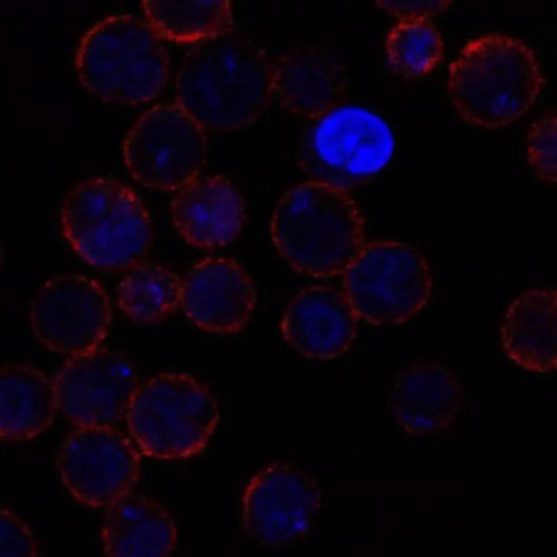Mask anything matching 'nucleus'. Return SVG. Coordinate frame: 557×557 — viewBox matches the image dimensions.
I'll return each instance as SVG.
<instances>
[{"label":"nucleus","mask_w":557,"mask_h":557,"mask_svg":"<svg viewBox=\"0 0 557 557\" xmlns=\"http://www.w3.org/2000/svg\"><path fill=\"white\" fill-rule=\"evenodd\" d=\"M175 96L205 132H243L272 106L273 66L256 40L230 30L188 51L175 77Z\"/></svg>","instance_id":"1"},{"label":"nucleus","mask_w":557,"mask_h":557,"mask_svg":"<svg viewBox=\"0 0 557 557\" xmlns=\"http://www.w3.org/2000/svg\"><path fill=\"white\" fill-rule=\"evenodd\" d=\"M270 233L285 262L314 278L344 275L364 246V220L350 194L311 181L280 198Z\"/></svg>","instance_id":"2"},{"label":"nucleus","mask_w":557,"mask_h":557,"mask_svg":"<svg viewBox=\"0 0 557 557\" xmlns=\"http://www.w3.org/2000/svg\"><path fill=\"white\" fill-rule=\"evenodd\" d=\"M543 86L534 51L508 35L474 38L449 66V96L461 119L475 128L498 129L517 122Z\"/></svg>","instance_id":"3"},{"label":"nucleus","mask_w":557,"mask_h":557,"mask_svg":"<svg viewBox=\"0 0 557 557\" xmlns=\"http://www.w3.org/2000/svg\"><path fill=\"white\" fill-rule=\"evenodd\" d=\"M74 66L84 89L107 103L151 102L168 86L171 60L145 18L116 14L81 38Z\"/></svg>","instance_id":"4"},{"label":"nucleus","mask_w":557,"mask_h":557,"mask_svg":"<svg viewBox=\"0 0 557 557\" xmlns=\"http://www.w3.org/2000/svg\"><path fill=\"white\" fill-rule=\"evenodd\" d=\"M61 233L74 252L96 269L122 272L145 259L154 227L141 198L112 177H87L61 205Z\"/></svg>","instance_id":"5"},{"label":"nucleus","mask_w":557,"mask_h":557,"mask_svg":"<svg viewBox=\"0 0 557 557\" xmlns=\"http://www.w3.org/2000/svg\"><path fill=\"white\" fill-rule=\"evenodd\" d=\"M125 420L141 455L181 461L207 449L220 425V404L198 377L159 373L136 389Z\"/></svg>","instance_id":"6"},{"label":"nucleus","mask_w":557,"mask_h":557,"mask_svg":"<svg viewBox=\"0 0 557 557\" xmlns=\"http://www.w3.org/2000/svg\"><path fill=\"white\" fill-rule=\"evenodd\" d=\"M396 152L389 123L373 110L342 106L311 120L298 139V161L309 181L354 190L380 177Z\"/></svg>","instance_id":"7"},{"label":"nucleus","mask_w":557,"mask_h":557,"mask_svg":"<svg viewBox=\"0 0 557 557\" xmlns=\"http://www.w3.org/2000/svg\"><path fill=\"white\" fill-rule=\"evenodd\" d=\"M425 257L399 240L364 244L344 273V293L355 315L371 325H399L419 314L432 296Z\"/></svg>","instance_id":"8"},{"label":"nucleus","mask_w":557,"mask_h":557,"mask_svg":"<svg viewBox=\"0 0 557 557\" xmlns=\"http://www.w3.org/2000/svg\"><path fill=\"white\" fill-rule=\"evenodd\" d=\"M123 158L139 184L177 191L207 164V133L177 103H161L132 126L123 141Z\"/></svg>","instance_id":"9"},{"label":"nucleus","mask_w":557,"mask_h":557,"mask_svg":"<svg viewBox=\"0 0 557 557\" xmlns=\"http://www.w3.org/2000/svg\"><path fill=\"white\" fill-rule=\"evenodd\" d=\"M321 507L318 479L289 462H272L244 491V533L260 547L293 546L308 536Z\"/></svg>","instance_id":"10"},{"label":"nucleus","mask_w":557,"mask_h":557,"mask_svg":"<svg viewBox=\"0 0 557 557\" xmlns=\"http://www.w3.org/2000/svg\"><path fill=\"white\" fill-rule=\"evenodd\" d=\"M28 319L47 350L77 357L106 341L113 321L112 301L90 276H54L35 293Z\"/></svg>","instance_id":"11"},{"label":"nucleus","mask_w":557,"mask_h":557,"mask_svg":"<svg viewBox=\"0 0 557 557\" xmlns=\"http://www.w3.org/2000/svg\"><path fill=\"white\" fill-rule=\"evenodd\" d=\"M61 482L81 504L107 508L128 497L141 475V453L115 429H77L58 451Z\"/></svg>","instance_id":"12"},{"label":"nucleus","mask_w":557,"mask_h":557,"mask_svg":"<svg viewBox=\"0 0 557 557\" xmlns=\"http://www.w3.org/2000/svg\"><path fill=\"white\" fill-rule=\"evenodd\" d=\"M54 387L60 412L77 429H113L125 419L139 381L128 357L99 347L71 357Z\"/></svg>","instance_id":"13"},{"label":"nucleus","mask_w":557,"mask_h":557,"mask_svg":"<svg viewBox=\"0 0 557 557\" xmlns=\"http://www.w3.org/2000/svg\"><path fill=\"white\" fill-rule=\"evenodd\" d=\"M181 305L188 321L201 331L237 334L256 311V286L236 260L210 257L191 267L185 276Z\"/></svg>","instance_id":"14"},{"label":"nucleus","mask_w":557,"mask_h":557,"mask_svg":"<svg viewBox=\"0 0 557 557\" xmlns=\"http://www.w3.org/2000/svg\"><path fill=\"white\" fill-rule=\"evenodd\" d=\"M273 90L292 115L315 120L344 106L350 77L327 48L298 45L286 50L273 66Z\"/></svg>","instance_id":"15"},{"label":"nucleus","mask_w":557,"mask_h":557,"mask_svg":"<svg viewBox=\"0 0 557 557\" xmlns=\"http://www.w3.org/2000/svg\"><path fill=\"white\" fill-rule=\"evenodd\" d=\"M286 344L311 360H335L357 338L358 318L341 289L309 286L286 306L282 319Z\"/></svg>","instance_id":"16"},{"label":"nucleus","mask_w":557,"mask_h":557,"mask_svg":"<svg viewBox=\"0 0 557 557\" xmlns=\"http://www.w3.org/2000/svg\"><path fill=\"white\" fill-rule=\"evenodd\" d=\"M172 220L182 239L198 249L230 246L246 224V200L226 175L197 177L175 191Z\"/></svg>","instance_id":"17"},{"label":"nucleus","mask_w":557,"mask_h":557,"mask_svg":"<svg viewBox=\"0 0 557 557\" xmlns=\"http://www.w3.org/2000/svg\"><path fill=\"white\" fill-rule=\"evenodd\" d=\"M461 381L438 361L419 360L399 371L389 394L397 423L412 436H432L455 425L462 409Z\"/></svg>","instance_id":"18"},{"label":"nucleus","mask_w":557,"mask_h":557,"mask_svg":"<svg viewBox=\"0 0 557 557\" xmlns=\"http://www.w3.org/2000/svg\"><path fill=\"white\" fill-rule=\"evenodd\" d=\"M58 412L54 381L40 368L18 361L0 367L2 442H27L44 435L53 425Z\"/></svg>","instance_id":"19"},{"label":"nucleus","mask_w":557,"mask_h":557,"mask_svg":"<svg viewBox=\"0 0 557 557\" xmlns=\"http://www.w3.org/2000/svg\"><path fill=\"white\" fill-rule=\"evenodd\" d=\"M174 518L148 495H132L110 507L102 524L107 557H171L177 546Z\"/></svg>","instance_id":"20"},{"label":"nucleus","mask_w":557,"mask_h":557,"mask_svg":"<svg viewBox=\"0 0 557 557\" xmlns=\"http://www.w3.org/2000/svg\"><path fill=\"white\" fill-rule=\"evenodd\" d=\"M557 295L554 288H536L518 296L502 325L505 354L531 373L556 370Z\"/></svg>","instance_id":"21"},{"label":"nucleus","mask_w":557,"mask_h":557,"mask_svg":"<svg viewBox=\"0 0 557 557\" xmlns=\"http://www.w3.org/2000/svg\"><path fill=\"white\" fill-rule=\"evenodd\" d=\"M145 21L161 40L203 44L233 30L230 2H145Z\"/></svg>","instance_id":"22"},{"label":"nucleus","mask_w":557,"mask_h":557,"mask_svg":"<svg viewBox=\"0 0 557 557\" xmlns=\"http://www.w3.org/2000/svg\"><path fill=\"white\" fill-rule=\"evenodd\" d=\"M181 295V278L172 270L139 262L120 282L119 308L136 324H158L177 311Z\"/></svg>","instance_id":"23"},{"label":"nucleus","mask_w":557,"mask_h":557,"mask_svg":"<svg viewBox=\"0 0 557 557\" xmlns=\"http://www.w3.org/2000/svg\"><path fill=\"white\" fill-rule=\"evenodd\" d=\"M442 34L432 21L399 22L386 38V57L393 73L419 79L432 73L443 60Z\"/></svg>","instance_id":"24"},{"label":"nucleus","mask_w":557,"mask_h":557,"mask_svg":"<svg viewBox=\"0 0 557 557\" xmlns=\"http://www.w3.org/2000/svg\"><path fill=\"white\" fill-rule=\"evenodd\" d=\"M527 156L534 175L544 184H556V110H544L527 136Z\"/></svg>","instance_id":"25"},{"label":"nucleus","mask_w":557,"mask_h":557,"mask_svg":"<svg viewBox=\"0 0 557 557\" xmlns=\"http://www.w3.org/2000/svg\"><path fill=\"white\" fill-rule=\"evenodd\" d=\"M38 543L24 518L0 508V557H38Z\"/></svg>","instance_id":"26"},{"label":"nucleus","mask_w":557,"mask_h":557,"mask_svg":"<svg viewBox=\"0 0 557 557\" xmlns=\"http://www.w3.org/2000/svg\"><path fill=\"white\" fill-rule=\"evenodd\" d=\"M376 8L383 9L393 17L406 21H430L451 8L449 2H377Z\"/></svg>","instance_id":"27"},{"label":"nucleus","mask_w":557,"mask_h":557,"mask_svg":"<svg viewBox=\"0 0 557 557\" xmlns=\"http://www.w3.org/2000/svg\"><path fill=\"white\" fill-rule=\"evenodd\" d=\"M2 262H4V246H2V240H0V267H2Z\"/></svg>","instance_id":"28"}]
</instances>
